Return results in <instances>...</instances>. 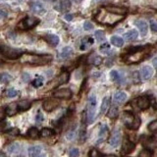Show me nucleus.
<instances>
[{
  "instance_id": "obj_1",
  "label": "nucleus",
  "mask_w": 157,
  "mask_h": 157,
  "mask_svg": "<svg viewBox=\"0 0 157 157\" xmlns=\"http://www.w3.org/2000/svg\"><path fill=\"white\" fill-rule=\"evenodd\" d=\"M124 16L121 15H117L111 13L105 9V8H101L97 11V13L94 15V18L98 22L102 24V25H106V26H114L116 25L117 23H119L122 21Z\"/></svg>"
},
{
  "instance_id": "obj_2",
  "label": "nucleus",
  "mask_w": 157,
  "mask_h": 157,
  "mask_svg": "<svg viewBox=\"0 0 157 157\" xmlns=\"http://www.w3.org/2000/svg\"><path fill=\"white\" fill-rule=\"evenodd\" d=\"M52 60L51 55H37V54H23L21 57L22 63H27V64L31 65H39L43 66L48 64Z\"/></svg>"
},
{
  "instance_id": "obj_3",
  "label": "nucleus",
  "mask_w": 157,
  "mask_h": 157,
  "mask_svg": "<svg viewBox=\"0 0 157 157\" xmlns=\"http://www.w3.org/2000/svg\"><path fill=\"white\" fill-rule=\"evenodd\" d=\"M144 47L143 46H137L133 47L130 50V53L124 58V61L128 64H133V63H137L141 61L145 56V50L143 49Z\"/></svg>"
},
{
  "instance_id": "obj_4",
  "label": "nucleus",
  "mask_w": 157,
  "mask_h": 157,
  "mask_svg": "<svg viewBox=\"0 0 157 157\" xmlns=\"http://www.w3.org/2000/svg\"><path fill=\"white\" fill-rule=\"evenodd\" d=\"M122 119H123V122L126 125V127L131 130H133V131L139 129L141 124L140 119L139 117H136L133 114H132L131 112H128V111L123 113Z\"/></svg>"
},
{
  "instance_id": "obj_5",
  "label": "nucleus",
  "mask_w": 157,
  "mask_h": 157,
  "mask_svg": "<svg viewBox=\"0 0 157 157\" xmlns=\"http://www.w3.org/2000/svg\"><path fill=\"white\" fill-rule=\"evenodd\" d=\"M0 52H1L2 56L6 57L7 59H11V60H14V59H18L23 55V51L19 48H13V47L6 46V45H1V48H0Z\"/></svg>"
},
{
  "instance_id": "obj_6",
  "label": "nucleus",
  "mask_w": 157,
  "mask_h": 157,
  "mask_svg": "<svg viewBox=\"0 0 157 157\" xmlns=\"http://www.w3.org/2000/svg\"><path fill=\"white\" fill-rule=\"evenodd\" d=\"M40 23V20L35 17H26L18 24V29L22 30H27L34 27Z\"/></svg>"
},
{
  "instance_id": "obj_7",
  "label": "nucleus",
  "mask_w": 157,
  "mask_h": 157,
  "mask_svg": "<svg viewBox=\"0 0 157 157\" xmlns=\"http://www.w3.org/2000/svg\"><path fill=\"white\" fill-rule=\"evenodd\" d=\"M96 111V96L94 94H90L88 100V122L91 124L95 118Z\"/></svg>"
},
{
  "instance_id": "obj_8",
  "label": "nucleus",
  "mask_w": 157,
  "mask_h": 157,
  "mask_svg": "<svg viewBox=\"0 0 157 157\" xmlns=\"http://www.w3.org/2000/svg\"><path fill=\"white\" fill-rule=\"evenodd\" d=\"M122 139V133H121V130L119 128H116L113 131L111 136L109 139V144L111 145L112 147H117L119 143H121Z\"/></svg>"
},
{
  "instance_id": "obj_9",
  "label": "nucleus",
  "mask_w": 157,
  "mask_h": 157,
  "mask_svg": "<svg viewBox=\"0 0 157 157\" xmlns=\"http://www.w3.org/2000/svg\"><path fill=\"white\" fill-rule=\"evenodd\" d=\"M53 95L54 97L60 98V99H70L73 95V92L72 90L69 88H60L56 90V91L53 93Z\"/></svg>"
},
{
  "instance_id": "obj_10",
  "label": "nucleus",
  "mask_w": 157,
  "mask_h": 157,
  "mask_svg": "<svg viewBox=\"0 0 157 157\" xmlns=\"http://www.w3.org/2000/svg\"><path fill=\"white\" fill-rule=\"evenodd\" d=\"M59 104H60V102H59V100L57 99H47L45 100L44 102L42 103V107L43 109L45 110V111L47 112H51V111H53L54 109H56Z\"/></svg>"
},
{
  "instance_id": "obj_11",
  "label": "nucleus",
  "mask_w": 157,
  "mask_h": 157,
  "mask_svg": "<svg viewBox=\"0 0 157 157\" xmlns=\"http://www.w3.org/2000/svg\"><path fill=\"white\" fill-rule=\"evenodd\" d=\"M136 105L140 110H146L150 106V100L147 96H140L136 98Z\"/></svg>"
},
{
  "instance_id": "obj_12",
  "label": "nucleus",
  "mask_w": 157,
  "mask_h": 157,
  "mask_svg": "<svg viewBox=\"0 0 157 157\" xmlns=\"http://www.w3.org/2000/svg\"><path fill=\"white\" fill-rule=\"evenodd\" d=\"M109 133V130L108 127L105 124H102L99 128V132H98V139H97V143H100L102 141H104L106 137L108 136Z\"/></svg>"
},
{
  "instance_id": "obj_13",
  "label": "nucleus",
  "mask_w": 157,
  "mask_h": 157,
  "mask_svg": "<svg viewBox=\"0 0 157 157\" xmlns=\"http://www.w3.org/2000/svg\"><path fill=\"white\" fill-rule=\"evenodd\" d=\"M153 76V69L150 66H144L140 70V77L143 80L147 81L149 78H151Z\"/></svg>"
},
{
  "instance_id": "obj_14",
  "label": "nucleus",
  "mask_w": 157,
  "mask_h": 157,
  "mask_svg": "<svg viewBox=\"0 0 157 157\" xmlns=\"http://www.w3.org/2000/svg\"><path fill=\"white\" fill-rule=\"evenodd\" d=\"M133 149H135V143H132L130 139H126L123 143V146H122L121 153L122 154H129Z\"/></svg>"
},
{
  "instance_id": "obj_15",
  "label": "nucleus",
  "mask_w": 157,
  "mask_h": 157,
  "mask_svg": "<svg viewBox=\"0 0 157 157\" xmlns=\"http://www.w3.org/2000/svg\"><path fill=\"white\" fill-rule=\"evenodd\" d=\"M128 95L127 93L124 92V91H118L114 94V97H113V101L114 103L116 104H123L124 102L127 100Z\"/></svg>"
},
{
  "instance_id": "obj_16",
  "label": "nucleus",
  "mask_w": 157,
  "mask_h": 157,
  "mask_svg": "<svg viewBox=\"0 0 157 157\" xmlns=\"http://www.w3.org/2000/svg\"><path fill=\"white\" fill-rule=\"evenodd\" d=\"M106 10L111 12V13L117 14V15H121V16H125L127 14L128 10L126 8H121V7H117V6H106L104 7Z\"/></svg>"
},
{
  "instance_id": "obj_17",
  "label": "nucleus",
  "mask_w": 157,
  "mask_h": 157,
  "mask_svg": "<svg viewBox=\"0 0 157 157\" xmlns=\"http://www.w3.org/2000/svg\"><path fill=\"white\" fill-rule=\"evenodd\" d=\"M136 26L139 27L141 37H145L147 34V30H148V26H147L146 22L143 21V20H137L136 22Z\"/></svg>"
},
{
  "instance_id": "obj_18",
  "label": "nucleus",
  "mask_w": 157,
  "mask_h": 157,
  "mask_svg": "<svg viewBox=\"0 0 157 157\" xmlns=\"http://www.w3.org/2000/svg\"><path fill=\"white\" fill-rule=\"evenodd\" d=\"M44 39L49 43L51 46H57L59 44V41H60L59 37L58 35H55V34H47L44 37Z\"/></svg>"
},
{
  "instance_id": "obj_19",
  "label": "nucleus",
  "mask_w": 157,
  "mask_h": 157,
  "mask_svg": "<svg viewBox=\"0 0 157 157\" xmlns=\"http://www.w3.org/2000/svg\"><path fill=\"white\" fill-rule=\"evenodd\" d=\"M19 107H18V103H11L6 107L5 111H6V115L7 116H14L16 115V113L18 112Z\"/></svg>"
},
{
  "instance_id": "obj_20",
  "label": "nucleus",
  "mask_w": 157,
  "mask_h": 157,
  "mask_svg": "<svg viewBox=\"0 0 157 157\" xmlns=\"http://www.w3.org/2000/svg\"><path fill=\"white\" fill-rule=\"evenodd\" d=\"M42 150L41 146L39 145H34V146H30L27 149V153H29V157H37L40 154Z\"/></svg>"
},
{
  "instance_id": "obj_21",
  "label": "nucleus",
  "mask_w": 157,
  "mask_h": 157,
  "mask_svg": "<svg viewBox=\"0 0 157 157\" xmlns=\"http://www.w3.org/2000/svg\"><path fill=\"white\" fill-rule=\"evenodd\" d=\"M30 9L35 14H42L44 13V8H43L42 4L39 2H34L30 4Z\"/></svg>"
},
{
  "instance_id": "obj_22",
  "label": "nucleus",
  "mask_w": 157,
  "mask_h": 157,
  "mask_svg": "<svg viewBox=\"0 0 157 157\" xmlns=\"http://www.w3.org/2000/svg\"><path fill=\"white\" fill-rule=\"evenodd\" d=\"M93 42H94V40H93L92 37H85V38L82 40V42H81L80 49H81V50H86L90 45L93 44Z\"/></svg>"
},
{
  "instance_id": "obj_23",
  "label": "nucleus",
  "mask_w": 157,
  "mask_h": 157,
  "mask_svg": "<svg viewBox=\"0 0 157 157\" xmlns=\"http://www.w3.org/2000/svg\"><path fill=\"white\" fill-rule=\"evenodd\" d=\"M110 103H111V98H110L109 96H105L103 98V100H102V103L100 106V113L101 114L106 113V111H107L109 106H110Z\"/></svg>"
},
{
  "instance_id": "obj_24",
  "label": "nucleus",
  "mask_w": 157,
  "mask_h": 157,
  "mask_svg": "<svg viewBox=\"0 0 157 157\" xmlns=\"http://www.w3.org/2000/svg\"><path fill=\"white\" fill-rule=\"evenodd\" d=\"M137 37H139V33H137V30H129L128 33L125 34V39L127 41L136 40Z\"/></svg>"
},
{
  "instance_id": "obj_25",
  "label": "nucleus",
  "mask_w": 157,
  "mask_h": 157,
  "mask_svg": "<svg viewBox=\"0 0 157 157\" xmlns=\"http://www.w3.org/2000/svg\"><path fill=\"white\" fill-rule=\"evenodd\" d=\"M72 53H73V48H72V47L66 46V47H64V48L61 50L60 54H59V58H60V59H67L68 57L71 56V54H72Z\"/></svg>"
},
{
  "instance_id": "obj_26",
  "label": "nucleus",
  "mask_w": 157,
  "mask_h": 157,
  "mask_svg": "<svg viewBox=\"0 0 157 157\" xmlns=\"http://www.w3.org/2000/svg\"><path fill=\"white\" fill-rule=\"evenodd\" d=\"M88 63L94 66H99L102 63V58L99 56V55L92 54V55H90L88 58Z\"/></svg>"
},
{
  "instance_id": "obj_27",
  "label": "nucleus",
  "mask_w": 157,
  "mask_h": 157,
  "mask_svg": "<svg viewBox=\"0 0 157 157\" xmlns=\"http://www.w3.org/2000/svg\"><path fill=\"white\" fill-rule=\"evenodd\" d=\"M111 43L116 47H122L124 45V39L118 35H114L111 37Z\"/></svg>"
},
{
  "instance_id": "obj_28",
  "label": "nucleus",
  "mask_w": 157,
  "mask_h": 157,
  "mask_svg": "<svg viewBox=\"0 0 157 157\" xmlns=\"http://www.w3.org/2000/svg\"><path fill=\"white\" fill-rule=\"evenodd\" d=\"M71 7V2L70 0H61L60 4L58 6H56V8L59 11H65L68 10L69 8Z\"/></svg>"
},
{
  "instance_id": "obj_29",
  "label": "nucleus",
  "mask_w": 157,
  "mask_h": 157,
  "mask_svg": "<svg viewBox=\"0 0 157 157\" xmlns=\"http://www.w3.org/2000/svg\"><path fill=\"white\" fill-rule=\"evenodd\" d=\"M57 81L58 82H57L56 85H59L66 84V82H68V81H69V73H67V72L62 73L60 76L58 77Z\"/></svg>"
},
{
  "instance_id": "obj_30",
  "label": "nucleus",
  "mask_w": 157,
  "mask_h": 157,
  "mask_svg": "<svg viewBox=\"0 0 157 157\" xmlns=\"http://www.w3.org/2000/svg\"><path fill=\"white\" fill-rule=\"evenodd\" d=\"M31 105V102L29 101V100H21L18 103V107H19V110H21V111H26L27 110Z\"/></svg>"
},
{
  "instance_id": "obj_31",
  "label": "nucleus",
  "mask_w": 157,
  "mask_h": 157,
  "mask_svg": "<svg viewBox=\"0 0 157 157\" xmlns=\"http://www.w3.org/2000/svg\"><path fill=\"white\" fill-rule=\"evenodd\" d=\"M27 136L29 137H30V139H35L39 136V132H38V130L37 128H30L29 131H27Z\"/></svg>"
},
{
  "instance_id": "obj_32",
  "label": "nucleus",
  "mask_w": 157,
  "mask_h": 157,
  "mask_svg": "<svg viewBox=\"0 0 157 157\" xmlns=\"http://www.w3.org/2000/svg\"><path fill=\"white\" fill-rule=\"evenodd\" d=\"M94 37H95L96 41H98V42L105 41V39H106L105 33L103 30H98L95 31V34H94Z\"/></svg>"
},
{
  "instance_id": "obj_33",
  "label": "nucleus",
  "mask_w": 157,
  "mask_h": 157,
  "mask_svg": "<svg viewBox=\"0 0 157 157\" xmlns=\"http://www.w3.org/2000/svg\"><path fill=\"white\" fill-rule=\"evenodd\" d=\"M54 133H54V131L52 129L43 128L40 131V136H42V137H49V136H52Z\"/></svg>"
},
{
  "instance_id": "obj_34",
  "label": "nucleus",
  "mask_w": 157,
  "mask_h": 157,
  "mask_svg": "<svg viewBox=\"0 0 157 157\" xmlns=\"http://www.w3.org/2000/svg\"><path fill=\"white\" fill-rule=\"evenodd\" d=\"M118 114H119V108H118L117 106H113V107L110 108L107 116L110 119H115V118L118 117Z\"/></svg>"
},
{
  "instance_id": "obj_35",
  "label": "nucleus",
  "mask_w": 157,
  "mask_h": 157,
  "mask_svg": "<svg viewBox=\"0 0 157 157\" xmlns=\"http://www.w3.org/2000/svg\"><path fill=\"white\" fill-rule=\"evenodd\" d=\"M110 78H111V80L113 82H121V76L119 72H117L115 70H112L111 72H110Z\"/></svg>"
},
{
  "instance_id": "obj_36",
  "label": "nucleus",
  "mask_w": 157,
  "mask_h": 157,
  "mask_svg": "<svg viewBox=\"0 0 157 157\" xmlns=\"http://www.w3.org/2000/svg\"><path fill=\"white\" fill-rule=\"evenodd\" d=\"M19 150H20V145H19V143H16L10 144L7 148V151L11 153V154H14V153L18 152Z\"/></svg>"
},
{
  "instance_id": "obj_37",
  "label": "nucleus",
  "mask_w": 157,
  "mask_h": 157,
  "mask_svg": "<svg viewBox=\"0 0 157 157\" xmlns=\"http://www.w3.org/2000/svg\"><path fill=\"white\" fill-rule=\"evenodd\" d=\"M139 157H152V152L147 148H143L139 153Z\"/></svg>"
},
{
  "instance_id": "obj_38",
  "label": "nucleus",
  "mask_w": 157,
  "mask_h": 157,
  "mask_svg": "<svg viewBox=\"0 0 157 157\" xmlns=\"http://www.w3.org/2000/svg\"><path fill=\"white\" fill-rule=\"evenodd\" d=\"M43 85V78L42 77H37V78H34L33 81V85L34 88H40Z\"/></svg>"
},
{
  "instance_id": "obj_39",
  "label": "nucleus",
  "mask_w": 157,
  "mask_h": 157,
  "mask_svg": "<svg viewBox=\"0 0 157 157\" xmlns=\"http://www.w3.org/2000/svg\"><path fill=\"white\" fill-rule=\"evenodd\" d=\"M19 94V91L18 90H16V89H14V88H9V89H7L6 90V95H7V97H10V98H12V97H16Z\"/></svg>"
},
{
  "instance_id": "obj_40",
  "label": "nucleus",
  "mask_w": 157,
  "mask_h": 157,
  "mask_svg": "<svg viewBox=\"0 0 157 157\" xmlns=\"http://www.w3.org/2000/svg\"><path fill=\"white\" fill-rule=\"evenodd\" d=\"M12 80V77L9 74L7 73H2L1 74V84H6V82H9Z\"/></svg>"
},
{
  "instance_id": "obj_41",
  "label": "nucleus",
  "mask_w": 157,
  "mask_h": 157,
  "mask_svg": "<svg viewBox=\"0 0 157 157\" xmlns=\"http://www.w3.org/2000/svg\"><path fill=\"white\" fill-rule=\"evenodd\" d=\"M110 45L108 44V43H103L101 46H100V51L103 54H108L110 52Z\"/></svg>"
},
{
  "instance_id": "obj_42",
  "label": "nucleus",
  "mask_w": 157,
  "mask_h": 157,
  "mask_svg": "<svg viewBox=\"0 0 157 157\" xmlns=\"http://www.w3.org/2000/svg\"><path fill=\"white\" fill-rule=\"evenodd\" d=\"M89 157H103V155L101 154V152H99L95 148H92L91 150L89 151Z\"/></svg>"
},
{
  "instance_id": "obj_43",
  "label": "nucleus",
  "mask_w": 157,
  "mask_h": 157,
  "mask_svg": "<svg viewBox=\"0 0 157 157\" xmlns=\"http://www.w3.org/2000/svg\"><path fill=\"white\" fill-rule=\"evenodd\" d=\"M147 128H148V130L150 132H155V131H157V121L151 122V123L148 125Z\"/></svg>"
},
{
  "instance_id": "obj_44",
  "label": "nucleus",
  "mask_w": 157,
  "mask_h": 157,
  "mask_svg": "<svg viewBox=\"0 0 157 157\" xmlns=\"http://www.w3.org/2000/svg\"><path fill=\"white\" fill-rule=\"evenodd\" d=\"M93 29V26H92V24L88 22V21H85L84 23V30H86V31H89V30H91Z\"/></svg>"
},
{
  "instance_id": "obj_45",
  "label": "nucleus",
  "mask_w": 157,
  "mask_h": 157,
  "mask_svg": "<svg viewBox=\"0 0 157 157\" xmlns=\"http://www.w3.org/2000/svg\"><path fill=\"white\" fill-rule=\"evenodd\" d=\"M70 156L71 157H78V155H80V151H78V149L77 148H73L70 150Z\"/></svg>"
},
{
  "instance_id": "obj_46",
  "label": "nucleus",
  "mask_w": 157,
  "mask_h": 157,
  "mask_svg": "<svg viewBox=\"0 0 157 157\" xmlns=\"http://www.w3.org/2000/svg\"><path fill=\"white\" fill-rule=\"evenodd\" d=\"M43 121V115L41 112H37V116H35V122H37V124H40L41 122Z\"/></svg>"
},
{
  "instance_id": "obj_47",
  "label": "nucleus",
  "mask_w": 157,
  "mask_h": 157,
  "mask_svg": "<svg viewBox=\"0 0 157 157\" xmlns=\"http://www.w3.org/2000/svg\"><path fill=\"white\" fill-rule=\"evenodd\" d=\"M22 80L25 82H30V76L27 73H24L22 75Z\"/></svg>"
},
{
  "instance_id": "obj_48",
  "label": "nucleus",
  "mask_w": 157,
  "mask_h": 157,
  "mask_svg": "<svg viewBox=\"0 0 157 157\" xmlns=\"http://www.w3.org/2000/svg\"><path fill=\"white\" fill-rule=\"evenodd\" d=\"M150 29L152 31H157V22L155 21L150 22Z\"/></svg>"
},
{
  "instance_id": "obj_49",
  "label": "nucleus",
  "mask_w": 157,
  "mask_h": 157,
  "mask_svg": "<svg viewBox=\"0 0 157 157\" xmlns=\"http://www.w3.org/2000/svg\"><path fill=\"white\" fill-rule=\"evenodd\" d=\"M9 128V122H2L1 123V129H2V131L3 132H5L6 131V129Z\"/></svg>"
},
{
  "instance_id": "obj_50",
  "label": "nucleus",
  "mask_w": 157,
  "mask_h": 157,
  "mask_svg": "<svg viewBox=\"0 0 157 157\" xmlns=\"http://www.w3.org/2000/svg\"><path fill=\"white\" fill-rule=\"evenodd\" d=\"M64 18H65L66 21L71 22V21H72V20H73V15H72V14H66Z\"/></svg>"
},
{
  "instance_id": "obj_51",
  "label": "nucleus",
  "mask_w": 157,
  "mask_h": 157,
  "mask_svg": "<svg viewBox=\"0 0 157 157\" xmlns=\"http://www.w3.org/2000/svg\"><path fill=\"white\" fill-rule=\"evenodd\" d=\"M74 135H75V133L72 131V133H68V136H67V137H68V139H74Z\"/></svg>"
},
{
  "instance_id": "obj_52",
  "label": "nucleus",
  "mask_w": 157,
  "mask_h": 157,
  "mask_svg": "<svg viewBox=\"0 0 157 157\" xmlns=\"http://www.w3.org/2000/svg\"><path fill=\"white\" fill-rule=\"evenodd\" d=\"M0 15H1V18L2 19H4V18H5L6 17V13H5V12H4L3 10H0Z\"/></svg>"
},
{
  "instance_id": "obj_53",
  "label": "nucleus",
  "mask_w": 157,
  "mask_h": 157,
  "mask_svg": "<svg viewBox=\"0 0 157 157\" xmlns=\"http://www.w3.org/2000/svg\"><path fill=\"white\" fill-rule=\"evenodd\" d=\"M152 64H153V66L155 67V68H157V57L154 58V59L152 60Z\"/></svg>"
},
{
  "instance_id": "obj_54",
  "label": "nucleus",
  "mask_w": 157,
  "mask_h": 157,
  "mask_svg": "<svg viewBox=\"0 0 157 157\" xmlns=\"http://www.w3.org/2000/svg\"><path fill=\"white\" fill-rule=\"evenodd\" d=\"M49 1H55V0H49Z\"/></svg>"
},
{
  "instance_id": "obj_55",
  "label": "nucleus",
  "mask_w": 157,
  "mask_h": 157,
  "mask_svg": "<svg viewBox=\"0 0 157 157\" xmlns=\"http://www.w3.org/2000/svg\"><path fill=\"white\" fill-rule=\"evenodd\" d=\"M96 1H101V0H96Z\"/></svg>"
},
{
  "instance_id": "obj_56",
  "label": "nucleus",
  "mask_w": 157,
  "mask_h": 157,
  "mask_svg": "<svg viewBox=\"0 0 157 157\" xmlns=\"http://www.w3.org/2000/svg\"><path fill=\"white\" fill-rule=\"evenodd\" d=\"M18 157H21V156H18Z\"/></svg>"
}]
</instances>
